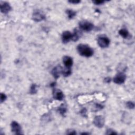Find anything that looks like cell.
<instances>
[{
    "instance_id": "6",
    "label": "cell",
    "mask_w": 135,
    "mask_h": 135,
    "mask_svg": "<svg viewBox=\"0 0 135 135\" xmlns=\"http://www.w3.org/2000/svg\"><path fill=\"white\" fill-rule=\"evenodd\" d=\"M46 18V16L42 12L40 11H35L32 15V19L35 22H40L44 20Z\"/></svg>"
},
{
    "instance_id": "27",
    "label": "cell",
    "mask_w": 135,
    "mask_h": 135,
    "mask_svg": "<svg viewBox=\"0 0 135 135\" xmlns=\"http://www.w3.org/2000/svg\"><path fill=\"white\" fill-rule=\"evenodd\" d=\"M55 82H54V83H51L50 85H51V87H54V86H55Z\"/></svg>"
},
{
    "instance_id": "12",
    "label": "cell",
    "mask_w": 135,
    "mask_h": 135,
    "mask_svg": "<svg viewBox=\"0 0 135 135\" xmlns=\"http://www.w3.org/2000/svg\"><path fill=\"white\" fill-rule=\"evenodd\" d=\"M63 62L65 68H71L73 65V60L70 56H64L63 58Z\"/></svg>"
},
{
    "instance_id": "26",
    "label": "cell",
    "mask_w": 135,
    "mask_h": 135,
    "mask_svg": "<svg viewBox=\"0 0 135 135\" xmlns=\"http://www.w3.org/2000/svg\"><path fill=\"white\" fill-rule=\"evenodd\" d=\"M110 80H111V79H110V78H106L105 79L106 82H107V83L110 82Z\"/></svg>"
},
{
    "instance_id": "1",
    "label": "cell",
    "mask_w": 135,
    "mask_h": 135,
    "mask_svg": "<svg viewBox=\"0 0 135 135\" xmlns=\"http://www.w3.org/2000/svg\"><path fill=\"white\" fill-rule=\"evenodd\" d=\"M77 50L80 55L87 58L90 57L93 54V49L87 44H79L77 47Z\"/></svg>"
},
{
    "instance_id": "25",
    "label": "cell",
    "mask_w": 135,
    "mask_h": 135,
    "mask_svg": "<svg viewBox=\"0 0 135 135\" xmlns=\"http://www.w3.org/2000/svg\"><path fill=\"white\" fill-rule=\"evenodd\" d=\"M68 2L71 4H78L81 2V1H79V0H72V1H69Z\"/></svg>"
},
{
    "instance_id": "7",
    "label": "cell",
    "mask_w": 135,
    "mask_h": 135,
    "mask_svg": "<svg viewBox=\"0 0 135 135\" xmlns=\"http://www.w3.org/2000/svg\"><path fill=\"white\" fill-rule=\"evenodd\" d=\"M126 79V76L123 73H119L113 78V82L116 84L124 83Z\"/></svg>"
},
{
    "instance_id": "4",
    "label": "cell",
    "mask_w": 135,
    "mask_h": 135,
    "mask_svg": "<svg viewBox=\"0 0 135 135\" xmlns=\"http://www.w3.org/2000/svg\"><path fill=\"white\" fill-rule=\"evenodd\" d=\"M11 126V130L12 132L15 133L16 135L22 134L21 127L19 125L18 122L14 121H12Z\"/></svg>"
},
{
    "instance_id": "20",
    "label": "cell",
    "mask_w": 135,
    "mask_h": 135,
    "mask_svg": "<svg viewBox=\"0 0 135 135\" xmlns=\"http://www.w3.org/2000/svg\"><path fill=\"white\" fill-rule=\"evenodd\" d=\"M80 112L81 115L82 117H87V110L85 108L82 109Z\"/></svg>"
},
{
    "instance_id": "3",
    "label": "cell",
    "mask_w": 135,
    "mask_h": 135,
    "mask_svg": "<svg viewBox=\"0 0 135 135\" xmlns=\"http://www.w3.org/2000/svg\"><path fill=\"white\" fill-rule=\"evenodd\" d=\"M98 44L102 48H107L110 44V40L107 36H100L98 38Z\"/></svg>"
},
{
    "instance_id": "24",
    "label": "cell",
    "mask_w": 135,
    "mask_h": 135,
    "mask_svg": "<svg viewBox=\"0 0 135 135\" xmlns=\"http://www.w3.org/2000/svg\"><path fill=\"white\" fill-rule=\"evenodd\" d=\"M67 134L68 135H76V132H75V130H72V129H70V130H68L67 131Z\"/></svg>"
},
{
    "instance_id": "22",
    "label": "cell",
    "mask_w": 135,
    "mask_h": 135,
    "mask_svg": "<svg viewBox=\"0 0 135 135\" xmlns=\"http://www.w3.org/2000/svg\"><path fill=\"white\" fill-rule=\"evenodd\" d=\"M6 96L5 95L4 93H1V97H0V99H1V103H2L4 101H5L6 99Z\"/></svg>"
},
{
    "instance_id": "19",
    "label": "cell",
    "mask_w": 135,
    "mask_h": 135,
    "mask_svg": "<svg viewBox=\"0 0 135 135\" xmlns=\"http://www.w3.org/2000/svg\"><path fill=\"white\" fill-rule=\"evenodd\" d=\"M126 106L130 109H133L135 108V104L132 101H128L126 103Z\"/></svg>"
},
{
    "instance_id": "18",
    "label": "cell",
    "mask_w": 135,
    "mask_h": 135,
    "mask_svg": "<svg viewBox=\"0 0 135 135\" xmlns=\"http://www.w3.org/2000/svg\"><path fill=\"white\" fill-rule=\"evenodd\" d=\"M36 87H37V85L35 84H33L31 85V87L30 88V93L32 94V95H34V94H35L37 92V89H36Z\"/></svg>"
},
{
    "instance_id": "15",
    "label": "cell",
    "mask_w": 135,
    "mask_h": 135,
    "mask_svg": "<svg viewBox=\"0 0 135 135\" xmlns=\"http://www.w3.org/2000/svg\"><path fill=\"white\" fill-rule=\"evenodd\" d=\"M71 68H65V69H62V72H61V74H62L64 77H68L71 75Z\"/></svg>"
},
{
    "instance_id": "28",
    "label": "cell",
    "mask_w": 135,
    "mask_h": 135,
    "mask_svg": "<svg viewBox=\"0 0 135 135\" xmlns=\"http://www.w3.org/2000/svg\"><path fill=\"white\" fill-rule=\"evenodd\" d=\"M89 133H83L81 134V135H89Z\"/></svg>"
},
{
    "instance_id": "23",
    "label": "cell",
    "mask_w": 135,
    "mask_h": 135,
    "mask_svg": "<svg viewBox=\"0 0 135 135\" xmlns=\"http://www.w3.org/2000/svg\"><path fill=\"white\" fill-rule=\"evenodd\" d=\"M107 135H117V133L115 132H114V130H112L111 129H109L107 130V133H106Z\"/></svg>"
},
{
    "instance_id": "17",
    "label": "cell",
    "mask_w": 135,
    "mask_h": 135,
    "mask_svg": "<svg viewBox=\"0 0 135 135\" xmlns=\"http://www.w3.org/2000/svg\"><path fill=\"white\" fill-rule=\"evenodd\" d=\"M66 13L68 14V18L69 19H72L76 15V12L73 11L72 10H67L66 11Z\"/></svg>"
},
{
    "instance_id": "8",
    "label": "cell",
    "mask_w": 135,
    "mask_h": 135,
    "mask_svg": "<svg viewBox=\"0 0 135 135\" xmlns=\"http://www.w3.org/2000/svg\"><path fill=\"white\" fill-rule=\"evenodd\" d=\"M0 10L2 13L6 14L11 10V6L9 3L1 2L0 3Z\"/></svg>"
},
{
    "instance_id": "13",
    "label": "cell",
    "mask_w": 135,
    "mask_h": 135,
    "mask_svg": "<svg viewBox=\"0 0 135 135\" xmlns=\"http://www.w3.org/2000/svg\"><path fill=\"white\" fill-rule=\"evenodd\" d=\"M81 34V32L78 30L77 29L75 30L74 32L72 33V41H77L80 37V35Z\"/></svg>"
},
{
    "instance_id": "9",
    "label": "cell",
    "mask_w": 135,
    "mask_h": 135,
    "mask_svg": "<svg viewBox=\"0 0 135 135\" xmlns=\"http://www.w3.org/2000/svg\"><path fill=\"white\" fill-rule=\"evenodd\" d=\"M53 96L55 99L59 101H62L64 98V95L62 91L60 89L54 88L53 90Z\"/></svg>"
},
{
    "instance_id": "16",
    "label": "cell",
    "mask_w": 135,
    "mask_h": 135,
    "mask_svg": "<svg viewBox=\"0 0 135 135\" xmlns=\"http://www.w3.org/2000/svg\"><path fill=\"white\" fill-rule=\"evenodd\" d=\"M67 106H65L64 104L61 105L58 108V111L60 112V113L61 115L63 116L64 114L66 113L67 112Z\"/></svg>"
},
{
    "instance_id": "10",
    "label": "cell",
    "mask_w": 135,
    "mask_h": 135,
    "mask_svg": "<svg viewBox=\"0 0 135 135\" xmlns=\"http://www.w3.org/2000/svg\"><path fill=\"white\" fill-rule=\"evenodd\" d=\"M72 33L68 31H64L62 34V41L63 43H67L70 40H72Z\"/></svg>"
},
{
    "instance_id": "21",
    "label": "cell",
    "mask_w": 135,
    "mask_h": 135,
    "mask_svg": "<svg viewBox=\"0 0 135 135\" xmlns=\"http://www.w3.org/2000/svg\"><path fill=\"white\" fill-rule=\"evenodd\" d=\"M92 2L96 5H99L101 4H104L105 2V1H103V0H101H101H95V1H93Z\"/></svg>"
},
{
    "instance_id": "5",
    "label": "cell",
    "mask_w": 135,
    "mask_h": 135,
    "mask_svg": "<svg viewBox=\"0 0 135 135\" xmlns=\"http://www.w3.org/2000/svg\"><path fill=\"white\" fill-rule=\"evenodd\" d=\"M93 124L98 128H103L105 125V118L102 116H97L95 117Z\"/></svg>"
},
{
    "instance_id": "2",
    "label": "cell",
    "mask_w": 135,
    "mask_h": 135,
    "mask_svg": "<svg viewBox=\"0 0 135 135\" xmlns=\"http://www.w3.org/2000/svg\"><path fill=\"white\" fill-rule=\"evenodd\" d=\"M79 25L80 29L85 32L91 31L94 27V25L92 23L85 21L80 22Z\"/></svg>"
},
{
    "instance_id": "14",
    "label": "cell",
    "mask_w": 135,
    "mask_h": 135,
    "mask_svg": "<svg viewBox=\"0 0 135 135\" xmlns=\"http://www.w3.org/2000/svg\"><path fill=\"white\" fill-rule=\"evenodd\" d=\"M119 34L124 39H127L129 37L130 34L128 30L126 28H122L119 31Z\"/></svg>"
},
{
    "instance_id": "11",
    "label": "cell",
    "mask_w": 135,
    "mask_h": 135,
    "mask_svg": "<svg viewBox=\"0 0 135 135\" xmlns=\"http://www.w3.org/2000/svg\"><path fill=\"white\" fill-rule=\"evenodd\" d=\"M62 68L60 66L55 67L52 69L51 73L55 79H58L59 78L61 72H62Z\"/></svg>"
}]
</instances>
